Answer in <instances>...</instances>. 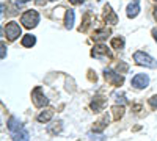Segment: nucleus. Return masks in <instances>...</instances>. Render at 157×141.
I'll return each instance as SVG.
<instances>
[{
	"label": "nucleus",
	"mask_w": 157,
	"mask_h": 141,
	"mask_svg": "<svg viewBox=\"0 0 157 141\" xmlns=\"http://www.w3.org/2000/svg\"><path fill=\"white\" fill-rule=\"evenodd\" d=\"M149 85V77L146 74H137L132 79V86L137 89H143Z\"/></svg>",
	"instance_id": "0eeeda50"
},
{
	"label": "nucleus",
	"mask_w": 157,
	"mask_h": 141,
	"mask_svg": "<svg viewBox=\"0 0 157 141\" xmlns=\"http://www.w3.org/2000/svg\"><path fill=\"white\" fill-rule=\"evenodd\" d=\"M134 61L137 63V65L145 66V68H151V69H155L157 68V61L152 57H149L148 54L141 52V50H138V52L134 54Z\"/></svg>",
	"instance_id": "f257e3e1"
},
{
	"label": "nucleus",
	"mask_w": 157,
	"mask_h": 141,
	"mask_svg": "<svg viewBox=\"0 0 157 141\" xmlns=\"http://www.w3.org/2000/svg\"><path fill=\"white\" fill-rule=\"evenodd\" d=\"M13 139L14 141H29V132L25 129H22L16 133H13Z\"/></svg>",
	"instance_id": "2eb2a0df"
},
{
	"label": "nucleus",
	"mask_w": 157,
	"mask_h": 141,
	"mask_svg": "<svg viewBox=\"0 0 157 141\" xmlns=\"http://www.w3.org/2000/svg\"><path fill=\"white\" fill-rule=\"evenodd\" d=\"M138 13H140V0H134V2H130L127 5V9H126V14L127 17H137L138 16Z\"/></svg>",
	"instance_id": "6e6552de"
},
{
	"label": "nucleus",
	"mask_w": 157,
	"mask_h": 141,
	"mask_svg": "<svg viewBox=\"0 0 157 141\" xmlns=\"http://www.w3.org/2000/svg\"><path fill=\"white\" fill-rule=\"evenodd\" d=\"M61 129H63L61 121H58V122H55V125H50L49 129H47V132H49L50 135H57V133H60V132H61Z\"/></svg>",
	"instance_id": "6ab92c4d"
},
{
	"label": "nucleus",
	"mask_w": 157,
	"mask_h": 141,
	"mask_svg": "<svg viewBox=\"0 0 157 141\" xmlns=\"http://www.w3.org/2000/svg\"><path fill=\"white\" fill-rule=\"evenodd\" d=\"M112 46H113V49H123L124 47V39L123 38H113Z\"/></svg>",
	"instance_id": "aec40b11"
},
{
	"label": "nucleus",
	"mask_w": 157,
	"mask_h": 141,
	"mask_svg": "<svg viewBox=\"0 0 157 141\" xmlns=\"http://www.w3.org/2000/svg\"><path fill=\"white\" fill-rule=\"evenodd\" d=\"M32 99H33V104H35L36 107H39V108H43V107H46V105L49 104V99L44 96L43 88H41V86H36V88L33 89V93H32Z\"/></svg>",
	"instance_id": "7ed1b4c3"
},
{
	"label": "nucleus",
	"mask_w": 157,
	"mask_h": 141,
	"mask_svg": "<svg viewBox=\"0 0 157 141\" xmlns=\"http://www.w3.org/2000/svg\"><path fill=\"white\" fill-rule=\"evenodd\" d=\"M17 2V5H22V3H27V2H30V0H16Z\"/></svg>",
	"instance_id": "a878e982"
},
{
	"label": "nucleus",
	"mask_w": 157,
	"mask_h": 141,
	"mask_svg": "<svg viewBox=\"0 0 157 141\" xmlns=\"http://www.w3.org/2000/svg\"><path fill=\"white\" fill-rule=\"evenodd\" d=\"M5 33H6V38L10 41H14L17 36H21V27L17 22H8L6 27H5Z\"/></svg>",
	"instance_id": "423d86ee"
},
{
	"label": "nucleus",
	"mask_w": 157,
	"mask_h": 141,
	"mask_svg": "<svg viewBox=\"0 0 157 141\" xmlns=\"http://www.w3.org/2000/svg\"><path fill=\"white\" fill-rule=\"evenodd\" d=\"M104 77H105V80H107L109 83H112V85H115V86H121V85L124 83V77H123L121 74L112 71V69H105V71H104Z\"/></svg>",
	"instance_id": "20e7f679"
},
{
	"label": "nucleus",
	"mask_w": 157,
	"mask_h": 141,
	"mask_svg": "<svg viewBox=\"0 0 157 141\" xmlns=\"http://www.w3.org/2000/svg\"><path fill=\"white\" fill-rule=\"evenodd\" d=\"M64 27L68 30H71L74 27V11L72 9L66 11V16H64Z\"/></svg>",
	"instance_id": "4468645a"
},
{
	"label": "nucleus",
	"mask_w": 157,
	"mask_h": 141,
	"mask_svg": "<svg viewBox=\"0 0 157 141\" xmlns=\"http://www.w3.org/2000/svg\"><path fill=\"white\" fill-rule=\"evenodd\" d=\"M112 111H113V119L115 121H118L123 114H124V107L121 105V107H118V105H115L113 108H112Z\"/></svg>",
	"instance_id": "a211bd4d"
},
{
	"label": "nucleus",
	"mask_w": 157,
	"mask_h": 141,
	"mask_svg": "<svg viewBox=\"0 0 157 141\" xmlns=\"http://www.w3.org/2000/svg\"><path fill=\"white\" fill-rule=\"evenodd\" d=\"M91 57H94V58H98V60H110L112 58V52L107 49V46H102V44H99V46H94L93 47V50H91Z\"/></svg>",
	"instance_id": "39448f33"
},
{
	"label": "nucleus",
	"mask_w": 157,
	"mask_h": 141,
	"mask_svg": "<svg viewBox=\"0 0 157 141\" xmlns=\"http://www.w3.org/2000/svg\"><path fill=\"white\" fill-rule=\"evenodd\" d=\"M152 36H154V39H155V41H157V30H155V28H154V30H152Z\"/></svg>",
	"instance_id": "bb28decb"
},
{
	"label": "nucleus",
	"mask_w": 157,
	"mask_h": 141,
	"mask_svg": "<svg viewBox=\"0 0 157 141\" xmlns=\"http://www.w3.org/2000/svg\"><path fill=\"white\" fill-rule=\"evenodd\" d=\"M107 124H109V118H107V114H105V116H102V118L93 125V130H94V132H102V130L107 127Z\"/></svg>",
	"instance_id": "ddd939ff"
},
{
	"label": "nucleus",
	"mask_w": 157,
	"mask_h": 141,
	"mask_svg": "<svg viewBox=\"0 0 157 141\" xmlns=\"http://www.w3.org/2000/svg\"><path fill=\"white\" fill-rule=\"evenodd\" d=\"M154 17H155V20H157V6H155V9H154Z\"/></svg>",
	"instance_id": "cd10ccee"
},
{
	"label": "nucleus",
	"mask_w": 157,
	"mask_h": 141,
	"mask_svg": "<svg viewBox=\"0 0 157 141\" xmlns=\"http://www.w3.org/2000/svg\"><path fill=\"white\" fill-rule=\"evenodd\" d=\"M109 35H110V30H109V28H99V30L94 32L93 39H94V41H104V39H107Z\"/></svg>",
	"instance_id": "f8f14e48"
},
{
	"label": "nucleus",
	"mask_w": 157,
	"mask_h": 141,
	"mask_svg": "<svg viewBox=\"0 0 157 141\" xmlns=\"http://www.w3.org/2000/svg\"><path fill=\"white\" fill-rule=\"evenodd\" d=\"M149 104H151L154 108H157V94H155V96H152V97L149 99Z\"/></svg>",
	"instance_id": "4be33fe9"
},
{
	"label": "nucleus",
	"mask_w": 157,
	"mask_h": 141,
	"mask_svg": "<svg viewBox=\"0 0 157 141\" xmlns=\"http://www.w3.org/2000/svg\"><path fill=\"white\" fill-rule=\"evenodd\" d=\"M118 69H121L123 72H126V71H127V65H124V63H121V65L118 66Z\"/></svg>",
	"instance_id": "b1692460"
},
{
	"label": "nucleus",
	"mask_w": 157,
	"mask_h": 141,
	"mask_svg": "<svg viewBox=\"0 0 157 141\" xmlns=\"http://www.w3.org/2000/svg\"><path fill=\"white\" fill-rule=\"evenodd\" d=\"M36 44V38L33 35H25L22 38V46L24 47H33Z\"/></svg>",
	"instance_id": "dca6fc26"
},
{
	"label": "nucleus",
	"mask_w": 157,
	"mask_h": 141,
	"mask_svg": "<svg viewBox=\"0 0 157 141\" xmlns=\"http://www.w3.org/2000/svg\"><path fill=\"white\" fill-rule=\"evenodd\" d=\"M21 24L24 25L25 28L36 27V25L39 24V14H38V11H35V9L25 11L24 14H22V17H21Z\"/></svg>",
	"instance_id": "f03ea898"
},
{
	"label": "nucleus",
	"mask_w": 157,
	"mask_h": 141,
	"mask_svg": "<svg viewBox=\"0 0 157 141\" xmlns=\"http://www.w3.org/2000/svg\"><path fill=\"white\" fill-rule=\"evenodd\" d=\"M0 49H2V60H5V57H6V47H5L3 43L0 44Z\"/></svg>",
	"instance_id": "5701e85b"
},
{
	"label": "nucleus",
	"mask_w": 157,
	"mask_h": 141,
	"mask_svg": "<svg viewBox=\"0 0 157 141\" xmlns=\"http://www.w3.org/2000/svg\"><path fill=\"white\" fill-rule=\"evenodd\" d=\"M98 2H101V0H98Z\"/></svg>",
	"instance_id": "c85d7f7f"
},
{
	"label": "nucleus",
	"mask_w": 157,
	"mask_h": 141,
	"mask_svg": "<svg viewBox=\"0 0 157 141\" xmlns=\"http://www.w3.org/2000/svg\"><path fill=\"white\" fill-rule=\"evenodd\" d=\"M52 116H54V110H50V108H47V110H44V111H41L38 114V122H49L50 119H52Z\"/></svg>",
	"instance_id": "9b49d317"
},
{
	"label": "nucleus",
	"mask_w": 157,
	"mask_h": 141,
	"mask_svg": "<svg viewBox=\"0 0 157 141\" xmlns=\"http://www.w3.org/2000/svg\"><path fill=\"white\" fill-rule=\"evenodd\" d=\"M104 19H105L107 24H116L118 22V16L115 14V11H112L110 5L104 6Z\"/></svg>",
	"instance_id": "1a4fd4ad"
},
{
	"label": "nucleus",
	"mask_w": 157,
	"mask_h": 141,
	"mask_svg": "<svg viewBox=\"0 0 157 141\" xmlns=\"http://www.w3.org/2000/svg\"><path fill=\"white\" fill-rule=\"evenodd\" d=\"M102 107H104V99H102V97H94V100L91 102V110L101 111Z\"/></svg>",
	"instance_id": "f3484780"
},
{
	"label": "nucleus",
	"mask_w": 157,
	"mask_h": 141,
	"mask_svg": "<svg viewBox=\"0 0 157 141\" xmlns=\"http://www.w3.org/2000/svg\"><path fill=\"white\" fill-rule=\"evenodd\" d=\"M88 25H90V13H88V14H85V20H83V27L80 28L82 32H85L86 28H88Z\"/></svg>",
	"instance_id": "412c9836"
},
{
	"label": "nucleus",
	"mask_w": 157,
	"mask_h": 141,
	"mask_svg": "<svg viewBox=\"0 0 157 141\" xmlns=\"http://www.w3.org/2000/svg\"><path fill=\"white\" fill-rule=\"evenodd\" d=\"M8 129H10L11 133H16V132H19V130L24 129V125H22V122H21L17 118L13 116V118L8 119Z\"/></svg>",
	"instance_id": "9d476101"
},
{
	"label": "nucleus",
	"mask_w": 157,
	"mask_h": 141,
	"mask_svg": "<svg viewBox=\"0 0 157 141\" xmlns=\"http://www.w3.org/2000/svg\"><path fill=\"white\" fill-rule=\"evenodd\" d=\"M69 2L72 5H80V3H83V0H69Z\"/></svg>",
	"instance_id": "393cba45"
}]
</instances>
